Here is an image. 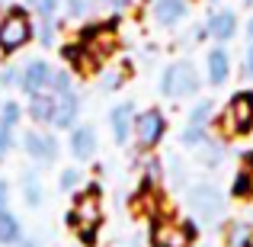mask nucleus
I'll return each mask as SVG.
<instances>
[{"label": "nucleus", "instance_id": "nucleus-32", "mask_svg": "<svg viewBox=\"0 0 253 247\" xmlns=\"http://www.w3.org/2000/svg\"><path fill=\"white\" fill-rule=\"evenodd\" d=\"M74 90V77H71L68 68H55V74H51V90L55 97H61V93H71Z\"/></svg>", "mask_w": 253, "mask_h": 247}, {"label": "nucleus", "instance_id": "nucleus-16", "mask_svg": "<svg viewBox=\"0 0 253 247\" xmlns=\"http://www.w3.org/2000/svg\"><path fill=\"white\" fill-rule=\"evenodd\" d=\"M205 77L211 87H224L231 81V55L224 45H215L205 51Z\"/></svg>", "mask_w": 253, "mask_h": 247}, {"label": "nucleus", "instance_id": "nucleus-39", "mask_svg": "<svg viewBox=\"0 0 253 247\" xmlns=\"http://www.w3.org/2000/svg\"><path fill=\"white\" fill-rule=\"evenodd\" d=\"M10 205V183H6V177H0V209H6Z\"/></svg>", "mask_w": 253, "mask_h": 247}, {"label": "nucleus", "instance_id": "nucleus-42", "mask_svg": "<svg viewBox=\"0 0 253 247\" xmlns=\"http://www.w3.org/2000/svg\"><path fill=\"white\" fill-rule=\"evenodd\" d=\"M13 247H42V244H39L36 238H23V241H16Z\"/></svg>", "mask_w": 253, "mask_h": 247}, {"label": "nucleus", "instance_id": "nucleus-1", "mask_svg": "<svg viewBox=\"0 0 253 247\" xmlns=\"http://www.w3.org/2000/svg\"><path fill=\"white\" fill-rule=\"evenodd\" d=\"M36 42V19L23 3H10L0 13V55L10 58Z\"/></svg>", "mask_w": 253, "mask_h": 247}, {"label": "nucleus", "instance_id": "nucleus-13", "mask_svg": "<svg viewBox=\"0 0 253 247\" xmlns=\"http://www.w3.org/2000/svg\"><path fill=\"white\" fill-rule=\"evenodd\" d=\"M68 151H71V157L74 161H93L96 157V151H99V138H96V129H93L90 122H77L74 129L68 132Z\"/></svg>", "mask_w": 253, "mask_h": 247}, {"label": "nucleus", "instance_id": "nucleus-3", "mask_svg": "<svg viewBox=\"0 0 253 247\" xmlns=\"http://www.w3.org/2000/svg\"><path fill=\"white\" fill-rule=\"evenodd\" d=\"M199 87H202V77L189 58H176L161 71V97L167 99H192Z\"/></svg>", "mask_w": 253, "mask_h": 247}, {"label": "nucleus", "instance_id": "nucleus-23", "mask_svg": "<svg viewBox=\"0 0 253 247\" xmlns=\"http://www.w3.org/2000/svg\"><path fill=\"white\" fill-rule=\"evenodd\" d=\"M218 119V106L215 99H199L192 103L189 116H186V125H196V129H211V122Z\"/></svg>", "mask_w": 253, "mask_h": 247}, {"label": "nucleus", "instance_id": "nucleus-28", "mask_svg": "<svg viewBox=\"0 0 253 247\" xmlns=\"http://www.w3.org/2000/svg\"><path fill=\"white\" fill-rule=\"evenodd\" d=\"M103 3L106 0H64V13H68V19H86Z\"/></svg>", "mask_w": 253, "mask_h": 247}, {"label": "nucleus", "instance_id": "nucleus-47", "mask_svg": "<svg viewBox=\"0 0 253 247\" xmlns=\"http://www.w3.org/2000/svg\"><path fill=\"white\" fill-rule=\"evenodd\" d=\"M202 247H211V244H202Z\"/></svg>", "mask_w": 253, "mask_h": 247}, {"label": "nucleus", "instance_id": "nucleus-6", "mask_svg": "<svg viewBox=\"0 0 253 247\" xmlns=\"http://www.w3.org/2000/svg\"><path fill=\"white\" fill-rule=\"evenodd\" d=\"M19 148L36 167H51L58 161V154H61V142L48 129H26L19 135Z\"/></svg>", "mask_w": 253, "mask_h": 247}, {"label": "nucleus", "instance_id": "nucleus-38", "mask_svg": "<svg viewBox=\"0 0 253 247\" xmlns=\"http://www.w3.org/2000/svg\"><path fill=\"white\" fill-rule=\"evenodd\" d=\"M122 81H125L122 71H109V74H103V90H116Z\"/></svg>", "mask_w": 253, "mask_h": 247}, {"label": "nucleus", "instance_id": "nucleus-22", "mask_svg": "<svg viewBox=\"0 0 253 247\" xmlns=\"http://www.w3.org/2000/svg\"><path fill=\"white\" fill-rule=\"evenodd\" d=\"M224 157H228V154H224V142H221V138H209V142H202L196 148V161L202 167H209V170L221 167Z\"/></svg>", "mask_w": 253, "mask_h": 247}, {"label": "nucleus", "instance_id": "nucleus-50", "mask_svg": "<svg viewBox=\"0 0 253 247\" xmlns=\"http://www.w3.org/2000/svg\"><path fill=\"white\" fill-rule=\"evenodd\" d=\"M250 173H253V170H250Z\"/></svg>", "mask_w": 253, "mask_h": 247}, {"label": "nucleus", "instance_id": "nucleus-20", "mask_svg": "<svg viewBox=\"0 0 253 247\" xmlns=\"http://www.w3.org/2000/svg\"><path fill=\"white\" fill-rule=\"evenodd\" d=\"M19 193H23V202L29 205V209H42L45 186H42V180H39L36 170H26L23 173V180H19Z\"/></svg>", "mask_w": 253, "mask_h": 247}, {"label": "nucleus", "instance_id": "nucleus-37", "mask_svg": "<svg viewBox=\"0 0 253 247\" xmlns=\"http://www.w3.org/2000/svg\"><path fill=\"white\" fill-rule=\"evenodd\" d=\"M77 241H81V247H96V244H99V228H84V231H77Z\"/></svg>", "mask_w": 253, "mask_h": 247}, {"label": "nucleus", "instance_id": "nucleus-45", "mask_svg": "<svg viewBox=\"0 0 253 247\" xmlns=\"http://www.w3.org/2000/svg\"><path fill=\"white\" fill-rule=\"evenodd\" d=\"M128 247H141V241H138V238H135V241H131V244H128Z\"/></svg>", "mask_w": 253, "mask_h": 247}, {"label": "nucleus", "instance_id": "nucleus-27", "mask_svg": "<svg viewBox=\"0 0 253 247\" xmlns=\"http://www.w3.org/2000/svg\"><path fill=\"white\" fill-rule=\"evenodd\" d=\"M58 29H61L58 19H36V42L42 49H51L58 42Z\"/></svg>", "mask_w": 253, "mask_h": 247}, {"label": "nucleus", "instance_id": "nucleus-10", "mask_svg": "<svg viewBox=\"0 0 253 247\" xmlns=\"http://www.w3.org/2000/svg\"><path fill=\"white\" fill-rule=\"evenodd\" d=\"M51 74H55V68H51L45 58H29V61L19 68V90H23L26 97H32V93H48L51 90Z\"/></svg>", "mask_w": 253, "mask_h": 247}, {"label": "nucleus", "instance_id": "nucleus-41", "mask_svg": "<svg viewBox=\"0 0 253 247\" xmlns=\"http://www.w3.org/2000/svg\"><path fill=\"white\" fill-rule=\"evenodd\" d=\"M205 39H209V29H205V23H202V26L192 29V42H205Z\"/></svg>", "mask_w": 253, "mask_h": 247}, {"label": "nucleus", "instance_id": "nucleus-36", "mask_svg": "<svg viewBox=\"0 0 253 247\" xmlns=\"http://www.w3.org/2000/svg\"><path fill=\"white\" fill-rule=\"evenodd\" d=\"M19 87V68H3L0 71V90H13Z\"/></svg>", "mask_w": 253, "mask_h": 247}, {"label": "nucleus", "instance_id": "nucleus-14", "mask_svg": "<svg viewBox=\"0 0 253 247\" xmlns=\"http://www.w3.org/2000/svg\"><path fill=\"white\" fill-rule=\"evenodd\" d=\"M205 29H209V39H215L218 45H228L241 29V19H237V13L231 6H215L209 13V19H205Z\"/></svg>", "mask_w": 253, "mask_h": 247}, {"label": "nucleus", "instance_id": "nucleus-11", "mask_svg": "<svg viewBox=\"0 0 253 247\" xmlns=\"http://www.w3.org/2000/svg\"><path fill=\"white\" fill-rule=\"evenodd\" d=\"M135 119H138V109L131 99H122V103H116L109 109V129H112V142L119 145V148H125V145L135 138Z\"/></svg>", "mask_w": 253, "mask_h": 247}, {"label": "nucleus", "instance_id": "nucleus-7", "mask_svg": "<svg viewBox=\"0 0 253 247\" xmlns=\"http://www.w3.org/2000/svg\"><path fill=\"white\" fill-rule=\"evenodd\" d=\"M221 132L228 135H250L253 132V90H237L218 116Z\"/></svg>", "mask_w": 253, "mask_h": 247}, {"label": "nucleus", "instance_id": "nucleus-2", "mask_svg": "<svg viewBox=\"0 0 253 247\" xmlns=\"http://www.w3.org/2000/svg\"><path fill=\"white\" fill-rule=\"evenodd\" d=\"M186 209L192 212V218L199 225H218L224 215V193L209 180L189 183L186 186Z\"/></svg>", "mask_w": 253, "mask_h": 247}, {"label": "nucleus", "instance_id": "nucleus-18", "mask_svg": "<svg viewBox=\"0 0 253 247\" xmlns=\"http://www.w3.org/2000/svg\"><path fill=\"white\" fill-rule=\"evenodd\" d=\"M55 106H58L55 93H32V97H26V116H29L39 129H42V125H48V129H51Z\"/></svg>", "mask_w": 253, "mask_h": 247}, {"label": "nucleus", "instance_id": "nucleus-40", "mask_svg": "<svg viewBox=\"0 0 253 247\" xmlns=\"http://www.w3.org/2000/svg\"><path fill=\"white\" fill-rule=\"evenodd\" d=\"M135 3V0H106V6L109 10H116V13H122V10H128V6Z\"/></svg>", "mask_w": 253, "mask_h": 247}, {"label": "nucleus", "instance_id": "nucleus-8", "mask_svg": "<svg viewBox=\"0 0 253 247\" xmlns=\"http://www.w3.org/2000/svg\"><path fill=\"white\" fill-rule=\"evenodd\" d=\"M116 26H119V16L112 19H96V23H84L77 29V39L93 51V55L103 61L116 51Z\"/></svg>", "mask_w": 253, "mask_h": 247}, {"label": "nucleus", "instance_id": "nucleus-4", "mask_svg": "<svg viewBox=\"0 0 253 247\" xmlns=\"http://www.w3.org/2000/svg\"><path fill=\"white\" fill-rule=\"evenodd\" d=\"M99 196H103L99 183H90L86 190L74 193V202H71L68 215H64V225H68L74 235L84 231V228H99V225H103V205H99Z\"/></svg>", "mask_w": 253, "mask_h": 247}, {"label": "nucleus", "instance_id": "nucleus-35", "mask_svg": "<svg viewBox=\"0 0 253 247\" xmlns=\"http://www.w3.org/2000/svg\"><path fill=\"white\" fill-rule=\"evenodd\" d=\"M241 77H244V81H253V42H247V49H244V58H241Z\"/></svg>", "mask_w": 253, "mask_h": 247}, {"label": "nucleus", "instance_id": "nucleus-43", "mask_svg": "<svg viewBox=\"0 0 253 247\" xmlns=\"http://www.w3.org/2000/svg\"><path fill=\"white\" fill-rule=\"evenodd\" d=\"M244 32H247V42H253V16L247 19V26H244Z\"/></svg>", "mask_w": 253, "mask_h": 247}, {"label": "nucleus", "instance_id": "nucleus-48", "mask_svg": "<svg viewBox=\"0 0 253 247\" xmlns=\"http://www.w3.org/2000/svg\"><path fill=\"white\" fill-rule=\"evenodd\" d=\"M29 3H36V0H29Z\"/></svg>", "mask_w": 253, "mask_h": 247}, {"label": "nucleus", "instance_id": "nucleus-26", "mask_svg": "<svg viewBox=\"0 0 253 247\" xmlns=\"http://www.w3.org/2000/svg\"><path fill=\"white\" fill-rule=\"evenodd\" d=\"M23 116H26V106L19 103V99H13V97L0 99V125H13V129H19Z\"/></svg>", "mask_w": 253, "mask_h": 247}, {"label": "nucleus", "instance_id": "nucleus-33", "mask_svg": "<svg viewBox=\"0 0 253 247\" xmlns=\"http://www.w3.org/2000/svg\"><path fill=\"white\" fill-rule=\"evenodd\" d=\"M231 196H234V199L253 196V173H250V170H241V173L234 177V183H231Z\"/></svg>", "mask_w": 253, "mask_h": 247}, {"label": "nucleus", "instance_id": "nucleus-46", "mask_svg": "<svg viewBox=\"0 0 253 247\" xmlns=\"http://www.w3.org/2000/svg\"><path fill=\"white\" fill-rule=\"evenodd\" d=\"M244 6H247V10H250V6H253V0H244Z\"/></svg>", "mask_w": 253, "mask_h": 247}, {"label": "nucleus", "instance_id": "nucleus-24", "mask_svg": "<svg viewBox=\"0 0 253 247\" xmlns=\"http://www.w3.org/2000/svg\"><path fill=\"white\" fill-rule=\"evenodd\" d=\"M161 183H164V164H161V157L148 154L144 157V170H141V190H154L157 193Z\"/></svg>", "mask_w": 253, "mask_h": 247}, {"label": "nucleus", "instance_id": "nucleus-30", "mask_svg": "<svg viewBox=\"0 0 253 247\" xmlns=\"http://www.w3.org/2000/svg\"><path fill=\"white\" fill-rule=\"evenodd\" d=\"M61 10H64V0H36V3H32L36 19H58Z\"/></svg>", "mask_w": 253, "mask_h": 247}, {"label": "nucleus", "instance_id": "nucleus-5", "mask_svg": "<svg viewBox=\"0 0 253 247\" xmlns=\"http://www.w3.org/2000/svg\"><path fill=\"white\" fill-rule=\"evenodd\" d=\"M196 222H173L167 215L151 218V235L148 244L151 247H192L196 241Z\"/></svg>", "mask_w": 253, "mask_h": 247}, {"label": "nucleus", "instance_id": "nucleus-49", "mask_svg": "<svg viewBox=\"0 0 253 247\" xmlns=\"http://www.w3.org/2000/svg\"><path fill=\"white\" fill-rule=\"evenodd\" d=\"M0 99H3V97H0Z\"/></svg>", "mask_w": 253, "mask_h": 247}, {"label": "nucleus", "instance_id": "nucleus-44", "mask_svg": "<svg viewBox=\"0 0 253 247\" xmlns=\"http://www.w3.org/2000/svg\"><path fill=\"white\" fill-rule=\"evenodd\" d=\"M205 3H211V6H221V0H205Z\"/></svg>", "mask_w": 253, "mask_h": 247}, {"label": "nucleus", "instance_id": "nucleus-34", "mask_svg": "<svg viewBox=\"0 0 253 247\" xmlns=\"http://www.w3.org/2000/svg\"><path fill=\"white\" fill-rule=\"evenodd\" d=\"M209 129H196V125H186L183 132H179V142L186 145V148H199L202 142H209Z\"/></svg>", "mask_w": 253, "mask_h": 247}, {"label": "nucleus", "instance_id": "nucleus-12", "mask_svg": "<svg viewBox=\"0 0 253 247\" xmlns=\"http://www.w3.org/2000/svg\"><path fill=\"white\" fill-rule=\"evenodd\" d=\"M58 55H61V61L68 64V71H74V74H96L99 71V58L93 55L90 49H86V45L81 42V39H74V42H64L61 49H58Z\"/></svg>", "mask_w": 253, "mask_h": 247}, {"label": "nucleus", "instance_id": "nucleus-19", "mask_svg": "<svg viewBox=\"0 0 253 247\" xmlns=\"http://www.w3.org/2000/svg\"><path fill=\"white\" fill-rule=\"evenodd\" d=\"M23 222L16 218V212L6 205V209H0V247H13L16 241H23Z\"/></svg>", "mask_w": 253, "mask_h": 247}, {"label": "nucleus", "instance_id": "nucleus-31", "mask_svg": "<svg viewBox=\"0 0 253 247\" xmlns=\"http://www.w3.org/2000/svg\"><path fill=\"white\" fill-rule=\"evenodd\" d=\"M16 145H19L16 129H13V125H0V161H6V157L16 151Z\"/></svg>", "mask_w": 253, "mask_h": 247}, {"label": "nucleus", "instance_id": "nucleus-25", "mask_svg": "<svg viewBox=\"0 0 253 247\" xmlns=\"http://www.w3.org/2000/svg\"><path fill=\"white\" fill-rule=\"evenodd\" d=\"M164 180L173 186V190H186V180H189V173H186V164L179 161V157H167L164 161Z\"/></svg>", "mask_w": 253, "mask_h": 247}, {"label": "nucleus", "instance_id": "nucleus-29", "mask_svg": "<svg viewBox=\"0 0 253 247\" xmlns=\"http://www.w3.org/2000/svg\"><path fill=\"white\" fill-rule=\"evenodd\" d=\"M81 183H84V177H81L77 167H64V170L58 173V190H61V193H77Z\"/></svg>", "mask_w": 253, "mask_h": 247}, {"label": "nucleus", "instance_id": "nucleus-21", "mask_svg": "<svg viewBox=\"0 0 253 247\" xmlns=\"http://www.w3.org/2000/svg\"><path fill=\"white\" fill-rule=\"evenodd\" d=\"M224 247H253V225L237 218V222L224 225Z\"/></svg>", "mask_w": 253, "mask_h": 247}, {"label": "nucleus", "instance_id": "nucleus-9", "mask_svg": "<svg viewBox=\"0 0 253 247\" xmlns=\"http://www.w3.org/2000/svg\"><path fill=\"white\" fill-rule=\"evenodd\" d=\"M167 129H170V122H167V116H164V109L148 106L144 112H138V119H135V142H138V148H141L144 154L154 151L157 145L167 138Z\"/></svg>", "mask_w": 253, "mask_h": 247}, {"label": "nucleus", "instance_id": "nucleus-15", "mask_svg": "<svg viewBox=\"0 0 253 247\" xmlns=\"http://www.w3.org/2000/svg\"><path fill=\"white\" fill-rule=\"evenodd\" d=\"M151 16L161 29H176L186 16H189V0H154L151 3Z\"/></svg>", "mask_w": 253, "mask_h": 247}, {"label": "nucleus", "instance_id": "nucleus-17", "mask_svg": "<svg viewBox=\"0 0 253 247\" xmlns=\"http://www.w3.org/2000/svg\"><path fill=\"white\" fill-rule=\"evenodd\" d=\"M77 122H81V97H77V90L61 93V97H58V106H55V119H51V129H58V132H71Z\"/></svg>", "mask_w": 253, "mask_h": 247}]
</instances>
